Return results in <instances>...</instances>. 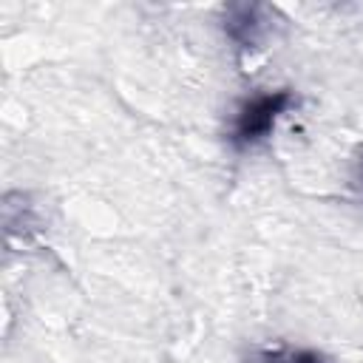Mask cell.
Wrapping results in <instances>:
<instances>
[{
  "label": "cell",
  "mask_w": 363,
  "mask_h": 363,
  "mask_svg": "<svg viewBox=\"0 0 363 363\" xmlns=\"http://www.w3.org/2000/svg\"><path fill=\"white\" fill-rule=\"evenodd\" d=\"M295 105H298V96L289 88H275V91H261V94L247 96L233 113L227 142L235 150L258 147L261 142H267L272 136L278 119L284 113H289Z\"/></svg>",
  "instance_id": "obj_1"
},
{
  "label": "cell",
  "mask_w": 363,
  "mask_h": 363,
  "mask_svg": "<svg viewBox=\"0 0 363 363\" xmlns=\"http://www.w3.org/2000/svg\"><path fill=\"white\" fill-rule=\"evenodd\" d=\"M354 184H357V190H360V196H363V159H360V164H357V176H354Z\"/></svg>",
  "instance_id": "obj_4"
},
{
  "label": "cell",
  "mask_w": 363,
  "mask_h": 363,
  "mask_svg": "<svg viewBox=\"0 0 363 363\" xmlns=\"http://www.w3.org/2000/svg\"><path fill=\"white\" fill-rule=\"evenodd\" d=\"M267 31V23H264V9L261 6H230L227 14H224V34L241 48V51H250L261 43Z\"/></svg>",
  "instance_id": "obj_2"
},
{
  "label": "cell",
  "mask_w": 363,
  "mask_h": 363,
  "mask_svg": "<svg viewBox=\"0 0 363 363\" xmlns=\"http://www.w3.org/2000/svg\"><path fill=\"white\" fill-rule=\"evenodd\" d=\"M252 363H329V357L306 346H267L252 354Z\"/></svg>",
  "instance_id": "obj_3"
}]
</instances>
